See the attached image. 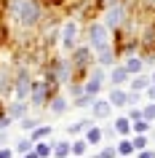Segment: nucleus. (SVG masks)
Wrapping results in <instances>:
<instances>
[{"mask_svg": "<svg viewBox=\"0 0 155 158\" xmlns=\"http://www.w3.org/2000/svg\"><path fill=\"white\" fill-rule=\"evenodd\" d=\"M150 83H153V78H147V75H137V78L131 81V89H134V91H145Z\"/></svg>", "mask_w": 155, "mask_h": 158, "instance_id": "19", "label": "nucleus"}, {"mask_svg": "<svg viewBox=\"0 0 155 158\" xmlns=\"http://www.w3.org/2000/svg\"><path fill=\"white\" fill-rule=\"evenodd\" d=\"M115 153H118L115 148H104L102 153H99V156H94V158H115Z\"/></svg>", "mask_w": 155, "mask_h": 158, "instance_id": "32", "label": "nucleus"}, {"mask_svg": "<svg viewBox=\"0 0 155 158\" xmlns=\"http://www.w3.org/2000/svg\"><path fill=\"white\" fill-rule=\"evenodd\" d=\"M142 118H145V121H150V123L155 121V102H153V105H147V107L142 110Z\"/></svg>", "mask_w": 155, "mask_h": 158, "instance_id": "30", "label": "nucleus"}, {"mask_svg": "<svg viewBox=\"0 0 155 158\" xmlns=\"http://www.w3.org/2000/svg\"><path fill=\"white\" fill-rule=\"evenodd\" d=\"M128 118H131V121H137V118H142V110H139V107H134V110L128 113Z\"/></svg>", "mask_w": 155, "mask_h": 158, "instance_id": "36", "label": "nucleus"}, {"mask_svg": "<svg viewBox=\"0 0 155 158\" xmlns=\"http://www.w3.org/2000/svg\"><path fill=\"white\" fill-rule=\"evenodd\" d=\"M75 43H78V24L75 22H64V27H62V46L67 51H72Z\"/></svg>", "mask_w": 155, "mask_h": 158, "instance_id": "6", "label": "nucleus"}, {"mask_svg": "<svg viewBox=\"0 0 155 158\" xmlns=\"http://www.w3.org/2000/svg\"><path fill=\"white\" fill-rule=\"evenodd\" d=\"M153 83H155V73H153Z\"/></svg>", "mask_w": 155, "mask_h": 158, "instance_id": "43", "label": "nucleus"}, {"mask_svg": "<svg viewBox=\"0 0 155 158\" xmlns=\"http://www.w3.org/2000/svg\"><path fill=\"white\" fill-rule=\"evenodd\" d=\"M99 54V67H107V64H115V54H112V46H107V48L96 51Z\"/></svg>", "mask_w": 155, "mask_h": 158, "instance_id": "14", "label": "nucleus"}, {"mask_svg": "<svg viewBox=\"0 0 155 158\" xmlns=\"http://www.w3.org/2000/svg\"><path fill=\"white\" fill-rule=\"evenodd\" d=\"M145 6L147 8H155V0H145Z\"/></svg>", "mask_w": 155, "mask_h": 158, "instance_id": "41", "label": "nucleus"}, {"mask_svg": "<svg viewBox=\"0 0 155 158\" xmlns=\"http://www.w3.org/2000/svg\"><path fill=\"white\" fill-rule=\"evenodd\" d=\"M123 22H126V6H123L120 0L112 3V6H107V11H104V24L110 27V30H118Z\"/></svg>", "mask_w": 155, "mask_h": 158, "instance_id": "3", "label": "nucleus"}, {"mask_svg": "<svg viewBox=\"0 0 155 158\" xmlns=\"http://www.w3.org/2000/svg\"><path fill=\"white\" fill-rule=\"evenodd\" d=\"M115 131L120 134V137L131 134V118H118V121H115Z\"/></svg>", "mask_w": 155, "mask_h": 158, "instance_id": "22", "label": "nucleus"}, {"mask_svg": "<svg viewBox=\"0 0 155 158\" xmlns=\"http://www.w3.org/2000/svg\"><path fill=\"white\" fill-rule=\"evenodd\" d=\"M19 126H22V129H24V131H32V129H35V126H38V121H35V118H22V123H19Z\"/></svg>", "mask_w": 155, "mask_h": 158, "instance_id": "31", "label": "nucleus"}, {"mask_svg": "<svg viewBox=\"0 0 155 158\" xmlns=\"http://www.w3.org/2000/svg\"><path fill=\"white\" fill-rule=\"evenodd\" d=\"M128 78H131V73L123 64H118V67H112V73H110V83H112V86H123Z\"/></svg>", "mask_w": 155, "mask_h": 158, "instance_id": "9", "label": "nucleus"}, {"mask_svg": "<svg viewBox=\"0 0 155 158\" xmlns=\"http://www.w3.org/2000/svg\"><path fill=\"white\" fill-rule=\"evenodd\" d=\"M145 91H147V97H150V99L155 102V83H150V86H147V89H145Z\"/></svg>", "mask_w": 155, "mask_h": 158, "instance_id": "37", "label": "nucleus"}, {"mask_svg": "<svg viewBox=\"0 0 155 158\" xmlns=\"http://www.w3.org/2000/svg\"><path fill=\"white\" fill-rule=\"evenodd\" d=\"M14 94V81L8 75H0V97H11Z\"/></svg>", "mask_w": 155, "mask_h": 158, "instance_id": "18", "label": "nucleus"}, {"mask_svg": "<svg viewBox=\"0 0 155 158\" xmlns=\"http://www.w3.org/2000/svg\"><path fill=\"white\" fill-rule=\"evenodd\" d=\"M48 134H51V126H35L32 131H30V139L38 142V139H46Z\"/></svg>", "mask_w": 155, "mask_h": 158, "instance_id": "21", "label": "nucleus"}, {"mask_svg": "<svg viewBox=\"0 0 155 158\" xmlns=\"http://www.w3.org/2000/svg\"><path fill=\"white\" fill-rule=\"evenodd\" d=\"M48 91H51V83H48V81H38V83H32L30 99H32L35 107H43V105L48 102Z\"/></svg>", "mask_w": 155, "mask_h": 158, "instance_id": "4", "label": "nucleus"}, {"mask_svg": "<svg viewBox=\"0 0 155 158\" xmlns=\"http://www.w3.org/2000/svg\"><path fill=\"white\" fill-rule=\"evenodd\" d=\"M110 105H112V107H126V105H128V91H123L120 86H112V91H110Z\"/></svg>", "mask_w": 155, "mask_h": 158, "instance_id": "8", "label": "nucleus"}, {"mask_svg": "<svg viewBox=\"0 0 155 158\" xmlns=\"http://www.w3.org/2000/svg\"><path fill=\"white\" fill-rule=\"evenodd\" d=\"M8 115H11V118H24V115H27V102H24V99L11 102V105H8Z\"/></svg>", "mask_w": 155, "mask_h": 158, "instance_id": "11", "label": "nucleus"}, {"mask_svg": "<svg viewBox=\"0 0 155 158\" xmlns=\"http://www.w3.org/2000/svg\"><path fill=\"white\" fill-rule=\"evenodd\" d=\"M88 121H78V123H72L70 126V134H80V131H86V129H88Z\"/></svg>", "mask_w": 155, "mask_h": 158, "instance_id": "28", "label": "nucleus"}, {"mask_svg": "<svg viewBox=\"0 0 155 158\" xmlns=\"http://www.w3.org/2000/svg\"><path fill=\"white\" fill-rule=\"evenodd\" d=\"M0 113H3V102H0Z\"/></svg>", "mask_w": 155, "mask_h": 158, "instance_id": "42", "label": "nucleus"}, {"mask_svg": "<svg viewBox=\"0 0 155 158\" xmlns=\"http://www.w3.org/2000/svg\"><path fill=\"white\" fill-rule=\"evenodd\" d=\"M54 156H56V158L72 156V145H70V142H56V145H54Z\"/></svg>", "mask_w": 155, "mask_h": 158, "instance_id": "17", "label": "nucleus"}, {"mask_svg": "<svg viewBox=\"0 0 155 158\" xmlns=\"http://www.w3.org/2000/svg\"><path fill=\"white\" fill-rule=\"evenodd\" d=\"M88 62H91V46L72 48V67H86Z\"/></svg>", "mask_w": 155, "mask_h": 158, "instance_id": "7", "label": "nucleus"}, {"mask_svg": "<svg viewBox=\"0 0 155 158\" xmlns=\"http://www.w3.org/2000/svg\"><path fill=\"white\" fill-rule=\"evenodd\" d=\"M83 91L91 94V97H96V94L102 91V81H94V78H88V83L83 86Z\"/></svg>", "mask_w": 155, "mask_h": 158, "instance_id": "23", "label": "nucleus"}, {"mask_svg": "<svg viewBox=\"0 0 155 158\" xmlns=\"http://www.w3.org/2000/svg\"><path fill=\"white\" fill-rule=\"evenodd\" d=\"M131 142H134V150H145L147 148V137H145V134H137Z\"/></svg>", "mask_w": 155, "mask_h": 158, "instance_id": "29", "label": "nucleus"}, {"mask_svg": "<svg viewBox=\"0 0 155 158\" xmlns=\"http://www.w3.org/2000/svg\"><path fill=\"white\" fill-rule=\"evenodd\" d=\"M11 121H14L11 115H0V131H6V129L11 126Z\"/></svg>", "mask_w": 155, "mask_h": 158, "instance_id": "33", "label": "nucleus"}, {"mask_svg": "<svg viewBox=\"0 0 155 158\" xmlns=\"http://www.w3.org/2000/svg\"><path fill=\"white\" fill-rule=\"evenodd\" d=\"M115 150H118V156H123V158H131L134 153H137V150H134V142H131V139H120Z\"/></svg>", "mask_w": 155, "mask_h": 158, "instance_id": "15", "label": "nucleus"}, {"mask_svg": "<svg viewBox=\"0 0 155 158\" xmlns=\"http://www.w3.org/2000/svg\"><path fill=\"white\" fill-rule=\"evenodd\" d=\"M137 102H139V91H131L128 94V105H137Z\"/></svg>", "mask_w": 155, "mask_h": 158, "instance_id": "38", "label": "nucleus"}, {"mask_svg": "<svg viewBox=\"0 0 155 158\" xmlns=\"http://www.w3.org/2000/svg\"><path fill=\"white\" fill-rule=\"evenodd\" d=\"M86 142H88V145H99V142H102V129H99V126H88V129H86Z\"/></svg>", "mask_w": 155, "mask_h": 158, "instance_id": "16", "label": "nucleus"}, {"mask_svg": "<svg viewBox=\"0 0 155 158\" xmlns=\"http://www.w3.org/2000/svg\"><path fill=\"white\" fill-rule=\"evenodd\" d=\"M123 67H126L131 75H139V73H142V67H145V59H139V56H128Z\"/></svg>", "mask_w": 155, "mask_h": 158, "instance_id": "12", "label": "nucleus"}, {"mask_svg": "<svg viewBox=\"0 0 155 158\" xmlns=\"http://www.w3.org/2000/svg\"><path fill=\"white\" fill-rule=\"evenodd\" d=\"M64 110H67V99L64 97H54V99H51V113H54V115H62Z\"/></svg>", "mask_w": 155, "mask_h": 158, "instance_id": "20", "label": "nucleus"}, {"mask_svg": "<svg viewBox=\"0 0 155 158\" xmlns=\"http://www.w3.org/2000/svg\"><path fill=\"white\" fill-rule=\"evenodd\" d=\"M24 158H40V156H38L35 150H30V153H24Z\"/></svg>", "mask_w": 155, "mask_h": 158, "instance_id": "40", "label": "nucleus"}, {"mask_svg": "<svg viewBox=\"0 0 155 158\" xmlns=\"http://www.w3.org/2000/svg\"><path fill=\"white\" fill-rule=\"evenodd\" d=\"M147 129H150V121H145V118H137V121H131V131L145 134Z\"/></svg>", "mask_w": 155, "mask_h": 158, "instance_id": "24", "label": "nucleus"}, {"mask_svg": "<svg viewBox=\"0 0 155 158\" xmlns=\"http://www.w3.org/2000/svg\"><path fill=\"white\" fill-rule=\"evenodd\" d=\"M88 150V142L86 139H78V142H72V156H83Z\"/></svg>", "mask_w": 155, "mask_h": 158, "instance_id": "26", "label": "nucleus"}, {"mask_svg": "<svg viewBox=\"0 0 155 158\" xmlns=\"http://www.w3.org/2000/svg\"><path fill=\"white\" fill-rule=\"evenodd\" d=\"M40 16H43V11H40V3H38V0H22V6H19V11H16V22L22 27L40 24Z\"/></svg>", "mask_w": 155, "mask_h": 158, "instance_id": "1", "label": "nucleus"}, {"mask_svg": "<svg viewBox=\"0 0 155 158\" xmlns=\"http://www.w3.org/2000/svg\"><path fill=\"white\" fill-rule=\"evenodd\" d=\"M137 158H155V153H153V150H147V148H145V150H139V156H137Z\"/></svg>", "mask_w": 155, "mask_h": 158, "instance_id": "35", "label": "nucleus"}, {"mask_svg": "<svg viewBox=\"0 0 155 158\" xmlns=\"http://www.w3.org/2000/svg\"><path fill=\"white\" fill-rule=\"evenodd\" d=\"M14 156V150H8V148H0V158H11Z\"/></svg>", "mask_w": 155, "mask_h": 158, "instance_id": "39", "label": "nucleus"}, {"mask_svg": "<svg viewBox=\"0 0 155 158\" xmlns=\"http://www.w3.org/2000/svg\"><path fill=\"white\" fill-rule=\"evenodd\" d=\"M30 150H32V139H22V142H16V153H22V156H24V153H30Z\"/></svg>", "mask_w": 155, "mask_h": 158, "instance_id": "27", "label": "nucleus"}, {"mask_svg": "<svg viewBox=\"0 0 155 158\" xmlns=\"http://www.w3.org/2000/svg\"><path fill=\"white\" fill-rule=\"evenodd\" d=\"M32 91V81H30V75L22 70V73L14 78V94H16V99H27Z\"/></svg>", "mask_w": 155, "mask_h": 158, "instance_id": "5", "label": "nucleus"}, {"mask_svg": "<svg viewBox=\"0 0 155 158\" xmlns=\"http://www.w3.org/2000/svg\"><path fill=\"white\" fill-rule=\"evenodd\" d=\"M88 46L94 51H102L110 46V27L102 22V24H91L88 27Z\"/></svg>", "mask_w": 155, "mask_h": 158, "instance_id": "2", "label": "nucleus"}, {"mask_svg": "<svg viewBox=\"0 0 155 158\" xmlns=\"http://www.w3.org/2000/svg\"><path fill=\"white\" fill-rule=\"evenodd\" d=\"M96 99V97H91V94H80V97H75V107H91V102Z\"/></svg>", "mask_w": 155, "mask_h": 158, "instance_id": "25", "label": "nucleus"}, {"mask_svg": "<svg viewBox=\"0 0 155 158\" xmlns=\"http://www.w3.org/2000/svg\"><path fill=\"white\" fill-rule=\"evenodd\" d=\"M70 94H72V97H80V94H83V86H78V83H70Z\"/></svg>", "mask_w": 155, "mask_h": 158, "instance_id": "34", "label": "nucleus"}, {"mask_svg": "<svg viewBox=\"0 0 155 158\" xmlns=\"http://www.w3.org/2000/svg\"><path fill=\"white\" fill-rule=\"evenodd\" d=\"M72 158H83V156H72Z\"/></svg>", "mask_w": 155, "mask_h": 158, "instance_id": "44", "label": "nucleus"}, {"mask_svg": "<svg viewBox=\"0 0 155 158\" xmlns=\"http://www.w3.org/2000/svg\"><path fill=\"white\" fill-rule=\"evenodd\" d=\"M32 150L38 153L40 158H48L51 153H54V145L51 142H43V139H38V142H32Z\"/></svg>", "mask_w": 155, "mask_h": 158, "instance_id": "13", "label": "nucleus"}, {"mask_svg": "<svg viewBox=\"0 0 155 158\" xmlns=\"http://www.w3.org/2000/svg\"><path fill=\"white\" fill-rule=\"evenodd\" d=\"M91 110H94V118H107L112 105H110V99H94L91 102Z\"/></svg>", "mask_w": 155, "mask_h": 158, "instance_id": "10", "label": "nucleus"}]
</instances>
